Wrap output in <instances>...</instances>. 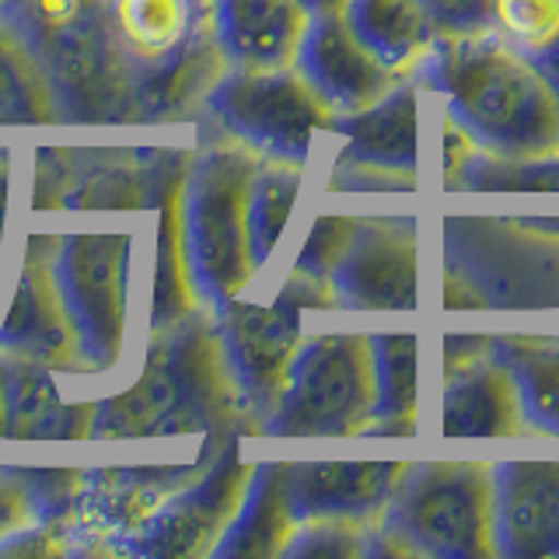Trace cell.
<instances>
[{
	"mask_svg": "<svg viewBox=\"0 0 559 559\" xmlns=\"http://www.w3.org/2000/svg\"><path fill=\"white\" fill-rule=\"evenodd\" d=\"M416 84L444 102V112L479 154L500 162L559 157V102L532 52L500 32L437 35Z\"/></svg>",
	"mask_w": 559,
	"mask_h": 559,
	"instance_id": "cell-1",
	"label": "cell"
},
{
	"mask_svg": "<svg viewBox=\"0 0 559 559\" xmlns=\"http://www.w3.org/2000/svg\"><path fill=\"white\" fill-rule=\"evenodd\" d=\"M151 354L127 392L95 406L92 437H171L238 427L255 409L227 364L217 322L189 314L179 325L151 332Z\"/></svg>",
	"mask_w": 559,
	"mask_h": 559,
	"instance_id": "cell-2",
	"label": "cell"
},
{
	"mask_svg": "<svg viewBox=\"0 0 559 559\" xmlns=\"http://www.w3.org/2000/svg\"><path fill=\"white\" fill-rule=\"evenodd\" d=\"M0 14L39 60L63 119L136 122L133 60L116 35L112 0H8Z\"/></svg>",
	"mask_w": 559,
	"mask_h": 559,
	"instance_id": "cell-3",
	"label": "cell"
},
{
	"mask_svg": "<svg viewBox=\"0 0 559 559\" xmlns=\"http://www.w3.org/2000/svg\"><path fill=\"white\" fill-rule=\"evenodd\" d=\"M374 556L497 559L493 462H409L374 524Z\"/></svg>",
	"mask_w": 559,
	"mask_h": 559,
	"instance_id": "cell-4",
	"label": "cell"
},
{
	"mask_svg": "<svg viewBox=\"0 0 559 559\" xmlns=\"http://www.w3.org/2000/svg\"><path fill=\"white\" fill-rule=\"evenodd\" d=\"M262 157L266 154L245 140L227 136L206 151L186 182V249L192 284L217 308L241 297L259 273L249 238V206Z\"/></svg>",
	"mask_w": 559,
	"mask_h": 559,
	"instance_id": "cell-5",
	"label": "cell"
},
{
	"mask_svg": "<svg viewBox=\"0 0 559 559\" xmlns=\"http://www.w3.org/2000/svg\"><path fill=\"white\" fill-rule=\"evenodd\" d=\"M374 419L371 332L336 329L305 340L290 364L266 433L276 437H349Z\"/></svg>",
	"mask_w": 559,
	"mask_h": 559,
	"instance_id": "cell-6",
	"label": "cell"
},
{
	"mask_svg": "<svg viewBox=\"0 0 559 559\" xmlns=\"http://www.w3.org/2000/svg\"><path fill=\"white\" fill-rule=\"evenodd\" d=\"M311 308H336V294H332L329 280L297 270H290L273 305H249L235 297L221 308L217 329L227 364L259 419H266L284 395L290 364L305 343V311Z\"/></svg>",
	"mask_w": 559,
	"mask_h": 559,
	"instance_id": "cell-7",
	"label": "cell"
},
{
	"mask_svg": "<svg viewBox=\"0 0 559 559\" xmlns=\"http://www.w3.org/2000/svg\"><path fill=\"white\" fill-rule=\"evenodd\" d=\"M206 102L231 136L266 157L308 162L314 136L336 130V112L297 67L224 70Z\"/></svg>",
	"mask_w": 559,
	"mask_h": 559,
	"instance_id": "cell-8",
	"label": "cell"
},
{
	"mask_svg": "<svg viewBox=\"0 0 559 559\" xmlns=\"http://www.w3.org/2000/svg\"><path fill=\"white\" fill-rule=\"evenodd\" d=\"M130 249V235H70L60 241V252L52 259L81 360L92 371H112L122 357Z\"/></svg>",
	"mask_w": 559,
	"mask_h": 559,
	"instance_id": "cell-9",
	"label": "cell"
},
{
	"mask_svg": "<svg viewBox=\"0 0 559 559\" xmlns=\"http://www.w3.org/2000/svg\"><path fill=\"white\" fill-rule=\"evenodd\" d=\"M441 437H521L524 424L518 384L489 354V332H451L444 336V378L437 406Z\"/></svg>",
	"mask_w": 559,
	"mask_h": 559,
	"instance_id": "cell-10",
	"label": "cell"
},
{
	"mask_svg": "<svg viewBox=\"0 0 559 559\" xmlns=\"http://www.w3.org/2000/svg\"><path fill=\"white\" fill-rule=\"evenodd\" d=\"M255 476L252 462H241L235 448H224L221 459L200 472V479L186 483L179 493L168 497L140 538L130 542L133 552L144 556H206L235 524L249 486Z\"/></svg>",
	"mask_w": 559,
	"mask_h": 559,
	"instance_id": "cell-11",
	"label": "cell"
},
{
	"mask_svg": "<svg viewBox=\"0 0 559 559\" xmlns=\"http://www.w3.org/2000/svg\"><path fill=\"white\" fill-rule=\"evenodd\" d=\"M336 308L416 311L419 231L409 217H360L346 255L329 276Z\"/></svg>",
	"mask_w": 559,
	"mask_h": 559,
	"instance_id": "cell-12",
	"label": "cell"
},
{
	"mask_svg": "<svg viewBox=\"0 0 559 559\" xmlns=\"http://www.w3.org/2000/svg\"><path fill=\"white\" fill-rule=\"evenodd\" d=\"M294 67L336 116L360 112L389 95L399 81H406L349 28L343 11L314 14Z\"/></svg>",
	"mask_w": 559,
	"mask_h": 559,
	"instance_id": "cell-13",
	"label": "cell"
},
{
	"mask_svg": "<svg viewBox=\"0 0 559 559\" xmlns=\"http://www.w3.org/2000/svg\"><path fill=\"white\" fill-rule=\"evenodd\" d=\"M493 552L559 559V462H493Z\"/></svg>",
	"mask_w": 559,
	"mask_h": 559,
	"instance_id": "cell-14",
	"label": "cell"
},
{
	"mask_svg": "<svg viewBox=\"0 0 559 559\" xmlns=\"http://www.w3.org/2000/svg\"><path fill=\"white\" fill-rule=\"evenodd\" d=\"M409 462H284V489L297 524H378Z\"/></svg>",
	"mask_w": 559,
	"mask_h": 559,
	"instance_id": "cell-15",
	"label": "cell"
},
{
	"mask_svg": "<svg viewBox=\"0 0 559 559\" xmlns=\"http://www.w3.org/2000/svg\"><path fill=\"white\" fill-rule=\"evenodd\" d=\"M0 354L46 364L49 371H74L84 364L52 273V255L39 252V238L28 241L17 287L0 322Z\"/></svg>",
	"mask_w": 559,
	"mask_h": 559,
	"instance_id": "cell-16",
	"label": "cell"
},
{
	"mask_svg": "<svg viewBox=\"0 0 559 559\" xmlns=\"http://www.w3.org/2000/svg\"><path fill=\"white\" fill-rule=\"evenodd\" d=\"M346 136L336 165L389 171L416 186L419 171V84L399 81L384 98L360 112L336 116V130Z\"/></svg>",
	"mask_w": 559,
	"mask_h": 559,
	"instance_id": "cell-17",
	"label": "cell"
},
{
	"mask_svg": "<svg viewBox=\"0 0 559 559\" xmlns=\"http://www.w3.org/2000/svg\"><path fill=\"white\" fill-rule=\"evenodd\" d=\"M314 22L308 0H214V25L238 67H294Z\"/></svg>",
	"mask_w": 559,
	"mask_h": 559,
	"instance_id": "cell-18",
	"label": "cell"
},
{
	"mask_svg": "<svg viewBox=\"0 0 559 559\" xmlns=\"http://www.w3.org/2000/svg\"><path fill=\"white\" fill-rule=\"evenodd\" d=\"M227 70V52L210 22L162 63L133 67L136 122H165L189 112L200 98H210Z\"/></svg>",
	"mask_w": 559,
	"mask_h": 559,
	"instance_id": "cell-19",
	"label": "cell"
},
{
	"mask_svg": "<svg viewBox=\"0 0 559 559\" xmlns=\"http://www.w3.org/2000/svg\"><path fill=\"white\" fill-rule=\"evenodd\" d=\"M8 399V433L11 441H87L95 430V406L81 402L67 406L57 389V371L25 357H0Z\"/></svg>",
	"mask_w": 559,
	"mask_h": 559,
	"instance_id": "cell-20",
	"label": "cell"
},
{
	"mask_svg": "<svg viewBox=\"0 0 559 559\" xmlns=\"http://www.w3.org/2000/svg\"><path fill=\"white\" fill-rule=\"evenodd\" d=\"M186 182L189 168L179 157L157 189V241L151 273V329H171L200 311V290L192 284L186 249Z\"/></svg>",
	"mask_w": 559,
	"mask_h": 559,
	"instance_id": "cell-21",
	"label": "cell"
},
{
	"mask_svg": "<svg viewBox=\"0 0 559 559\" xmlns=\"http://www.w3.org/2000/svg\"><path fill=\"white\" fill-rule=\"evenodd\" d=\"M200 465L175 468H98L84 476L78 503L84 507V521L92 528H105L112 535L144 528L162 511L165 500L175 497L189 476H197Z\"/></svg>",
	"mask_w": 559,
	"mask_h": 559,
	"instance_id": "cell-22",
	"label": "cell"
},
{
	"mask_svg": "<svg viewBox=\"0 0 559 559\" xmlns=\"http://www.w3.org/2000/svg\"><path fill=\"white\" fill-rule=\"evenodd\" d=\"M343 17L399 78H416L441 28L424 0H346Z\"/></svg>",
	"mask_w": 559,
	"mask_h": 559,
	"instance_id": "cell-23",
	"label": "cell"
},
{
	"mask_svg": "<svg viewBox=\"0 0 559 559\" xmlns=\"http://www.w3.org/2000/svg\"><path fill=\"white\" fill-rule=\"evenodd\" d=\"M489 354L514 378L528 430L542 437H559V336L489 332Z\"/></svg>",
	"mask_w": 559,
	"mask_h": 559,
	"instance_id": "cell-24",
	"label": "cell"
},
{
	"mask_svg": "<svg viewBox=\"0 0 559 559\" xmlns=\"http://www.w3.org/2000/svg\"><path fill=\"white\" fill-rule=\"evenodd\" d=\"M214 22V0H112V25L133 67L162 63Z\"/></svg>",
	"mask_w": 559,
	"mask_h": 559,
	"instance_id": "cell-25",
	"label": "cell"
},
{
	"mask_svg": "<svg viewBox=\"0 0 559 559\" xmlns=\"http://www.w3.org/2000/svg\"><path fill=\"white\" fill-rule=\"evenodd\" d=\"M374 419L364 433H416L419 427V336L413 329L371 332Z\"/></svg>",
	"mask_w": 559,
	"mask_h": 559,
	"instance_id": "cell-26",
	"label": "cell"
},
{
	"mask_svg": "<svg viewBox=\"0 0 559 559\" xmlns=\"http://www.w3.org/2000/svg\"><path fill=\"white\" fill-rule=\"evenodd\" d=\"M294 532L297 518L287 503L284 462H262L255 465L249 497L227 535L217 542L214 556H284Z\"/></svg>",
	"mask_w": 559,
	"mask_h": 559,
	"instance_id": "cell-27",
	"label": "cell"
},
{
	"mask_svg": "<svg viewBox=\"0 0 559 559\" xmlns=\"http://www.w3.org/2000/svg\"><path fill=\"white\" fill-rule=\"evenodd\" d=\"M63 122L57 95L22 35L0 14V127H52Z\"/></svg>",
	"mask_w": 559,
	"mask_h": 559,
	"instance_id": "cell-28",
	"label": "cell"
},
{
	"mask_svg": "<svg viewBox=\"0 0 559 559\" xmlns=\"http://www.w3.org/2000/svg\"><path fill=\"white\" fill-rule=\"evenodd\" d=\"M301 182H305V162L262 157L252 186V206H249V238L259 270L270 262L280 238L287 231L297 197H301Z\"/></svg>",
	"mask_w": 559,
	"mask_h": 559,
	"instance_id": "cell-29",
	"label": "cell"
},
{
	"mask_svg": "<svg viewBox=\"0 0 559 559\" xmlns=\"http://www.w3.org/2000/svg\"><path fill=\"white\" fill-rule=\"evenodd\" d=\"M157 189L162 179L147 182V168L136 165V157L112 154L102 165L84 168L74 175L63 206L78 210H140V206H157Z\"/></svg>",
	"mask_w": 559,
	"mask_h": 559,
	"instance_id": "cell-30",
	"label": "cell"
},
{
	"mask_svg": "<svg viewBox=\"0 0 559 559\" xmlns=\"http://www.w3.org/2000/svg\"><path fill=\"white\" fill-rule=\"evenodd\" d=\"M493 32L535 57L559 43V0H493Z\"/></svg>",
	"mask_w": 559,
	"mask_h": 559,
	"instance_id": "cell-31",
	"label": "cell"
},
{
	"mask_svg": "<svg viewBox=\"0 0 559 559\" xmlns=\"http://www.w3.org/2000/svg\"><path fill=\"white\" fill-rule=\"evenodd\" d=\"M284 556H374V524L357 521H301Z\"/></svg>",
	"mask_w": 559,
	"mask_h": 559,
	"instance_id": "cell-32",
	"label": "cell"
},
{
	"mask_svg": "<svg viewBox=\"0 0 559 559\" xmlns=\"http://www.w3.org/2000/svg\"><path fill=\"white\" fill-rule=\"evenodd\" d=\"M357 224H360V217H349V214L314 217L311 231H308V238L301 245V252H297V259H294V270L308 273V276H319V280H329L332 270L340 266V259L346 255L349 241H354Z\"/></svg>",
	"mask_w": 559,
	"mask_h": 559,
	"instance_id": "cell-33",
	"label": "cell"
},
{
	"mask_svg": "<svg viewBox=\"0 0 559 559\" xmlns=\"http://www.w3.org/2000/svg\"><path fill=\"white\" fill-rule=\"evenodd\" d=\"M14 476L28 489L35 518H60L74 511L87 472L81 468H14Z\"/></svg>",
	"mask_w": 559,
	"mask_h": 559,
	"instance_id": "cell-34",
	"label": "cell"
},
{
	"mask_svg": "<svg viewBox=\"0 0 559 559\" xmlns=\"http://www.w3.org/2000/svg\"><path fill=\"white\" fill-rule=\"evenodd\" d=\"M441 35L489 32L493 28V0H424Z\"/></svg>",
	"mask_w": 559,
	"mask_h": 559,
	"instance_id": "cell-35",
	"label": "cell"
},
{
	"mask_svg": "<svg viewBox=\"0 0 559 559\" xmlns=\"http://www.w3.org/2000/svg\"><path fill=\"white\" fill-rule=\"evenodd\" d=\"M70 186H74V154L70 151H39L35 165V210L63 206Z\"/></svg>",
	"mask_w": 559,
	"mask_h": 559,
	"instance_id": "cell-36",
	"label": "cell"
},
{
	"mask_svg": "<svg viewBox=\"0 0 559 559\" xmlns=\"http://www.w3.org/2000/svg\"><path fill=\"white\" fill-rule=\"evenodd\" d=\"M28 524H35V507L28 489L22 486V479L11 472H0V546L8 538L22 535Z\"/></svg>",
	"mask_w": 559,
	"mask_h": 559,
	"instance_id": "cell-37",
	"label": "cell"
},
{
	"mask_svg": "<svg viewBox=\"0 0 559 559\" xmlns=\"http://www.w3.org/2000/svg\"><path fill=\"white\" fill-rule=\"evenodd\" d=\"M476 154H479V147L472 144V136L444 112V119H441V171H444V182L448 186L459 182V175L468 168V162Z\"/></svg>",
	"mask_w": 559,
	"mask_h": 559,
	"instance_id": "cell-38",
	"label": "cell"
},
{
	"mask_svg": "<svg viewBox=\"0 0 559 559\" xmlns=\"http://www.w3.org/2000/svg\"><path fill=\"white\" fill-rule=\"evenodd\" d=\"M535 63L542 67V74H546V81L552 84V95L559 102V43H552L549 49L535 52Z\"/></svg>",
	"mask_w": 559,
	"mask_h": 559,
	"instance_id": "cell-39",
	"label": "cell"
},
{
	"mask_svg": "<svg viewBox=\"0 0 559 559\" xmlns=\"http://www.w3.org/2000/svg\"><path fill=\"white\" fill-rule=\"evenodd\" d=\"M4 214H8V157L0 154V238H4Z\"/></svg>",
	"mask_w": 559,
	"mask_h": 559,
	"instance_id": "cell-40",
	"label": "cell"
},
{
	"mask_svg": "<svg viewBox=\"0 0 559 559\" xmlns=\"http://www.w3.org/2000/svg\"><path fill=\"white\" fill-rule=\"evenodd\" d=\"M308 4L314 8V14H332V11H343L346 0H308Z\"/></svg>",
	"mask_w": 559,
	"mask_h": 559,
	"instance_id": "cell-41",
	"label": "cell"
},
{
	"mask_svg": "<svg viewBox=\"0 0 559 559\" xmlns=\"http://www.w3.org/2000/svg\"><path fill=\"white\" fill-rule=\"evenodd\" d=\"M8 433V399H4V367H0V437Z\"/></svg>",
	"mask_w": 559,
	"mask_h": 559,
	"instance_id": "cell-42",
	"label": "cell"
},
{
	"mask_svg": "<svg viewBox=\"0 0 559 559\" xmlns=\"http://www.w3.org/2000/svg\"><path fill=\"white\" fill-rule=\"evenodd\" d=\"M4 4H8V0H0V8H4Z\"/></svg>",
	"mask_w": 559,
	"mask_h": 559,
	"instance_id": "cell-43",
	"label": "cell"
}]
</instances>
